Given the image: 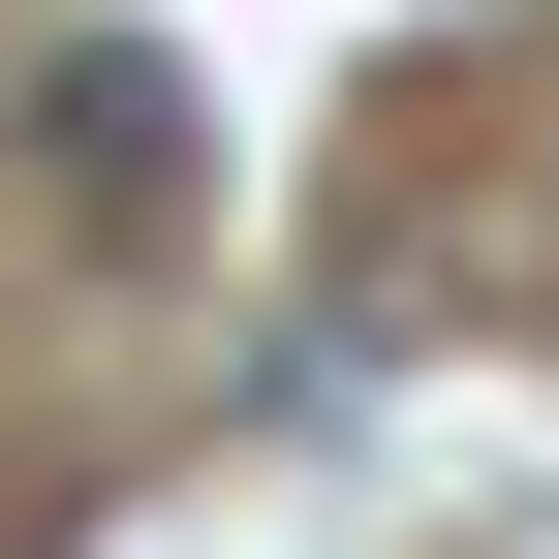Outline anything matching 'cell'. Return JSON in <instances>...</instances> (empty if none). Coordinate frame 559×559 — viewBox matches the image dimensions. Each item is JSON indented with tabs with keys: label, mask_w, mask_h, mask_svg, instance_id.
Returning a JSON list of instances; mask_svg holds the SVG:
<instances>
[{
	"label": "cell",
	"mask_w": 559,
	"mask_h": 559,
	"mask_svg": "<svg viewBox=\"0 0 559 559\" xmlns=\"http://www.w3.org/2000/svg\"><path fill=\"white\" fill-rule=\"evenodd\" d=\"M32 156H62V218H156V187H187V94H156V62H62V94H32Z\"/></svg>",
	"instance_id": "6da1fadb"
}]
</instances>
